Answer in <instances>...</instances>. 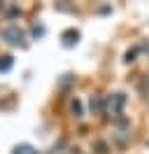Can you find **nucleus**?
Here are the masks:
<instances>
[{
  "mask_svg": "<svg viewBox=\"0 0 149 154\" xmlns=\"http://www.w3.org/2000/svg\"><path fill=\"white\" fill-rule=\"evenodd\" d=\"M2 38L7 40L9 45H21L23 42V30L19 28V26H9V28H5Z\"/></svg>",
  "mask_w": 149,
  "mask_h": 154,
  "instance_id": "1",
  "label": "nucleus"
},
{
  "mask_svg": "<svg viewBox=\"0 0 149 154\" xmlns=\"http://www.w3.org/2000/svg\"><path fill=\"white\" fill-rule=\"evenodd\" d=\"M123 103H126V96H123V94H112L110 100H107V110H110V112H121Z\"/></svg>",
  "mask_w": 149,
  "mask_h": 154,
  "instance_id": "2",
  "label": "nucleus"
},
{
  "mask_svg": "<svg viewBox=\"0 0 149 154\" xmlns=\"http://www.w3.org/2000/svg\"><path fill=\"white\" fill-rule=\"evenodd\" d=\"M61 40H63V47H72V45H77V40H79V33L77 30H65L63 35H61Z\"/></svg>",
  "mask_w": 149,
  "mask_h": 154,
  "instance_id": "3",
  "label": "nucleus"
},
{
  "mask_svg": "<svg viewBox=\"0 0 149 154\" xmlns=\"http://www.w3.org/2000/svg\"><path fill=\"white\" fill-rule=\"evenodd\" d=\"M12 66H14V58L9 56V54L0 56V72H9V70H12Z\"/></svg>",
  "mask_w": 149,
  "mask_h": 154,
  "instance_id": "4",
  "label": "nucleus"
},
{
  "mask_svg": "<svg viewBox=\"0 0 149 154\" xmlns=\"http://www.w3.org/2000/svg\"><path fill=\"white\" fill-rule=\"evenodd\" d=\"M12 154H37V152H35V147H33V145H17Z\"/></svg>",
  "mask_w": 149,
  "mask_h": 154,
  "instance_id": "5",
  "label": "nucleus"
},
{
  "mask_svg": "<svg viewBox=\"0 0 149 154\" xmlns=\"http://www.w3.org/2000/svg\"><path fill=\"white\" fill-rule=\"evenodd\" d=\"M70 110H72L77 117H82V103L79 100H72V105H70Z\"/></svg>",
  "mask_w": 149,
  "mask_h": 154,
  "instance_id": "6",
  "label": "nucleus"
},
{
  "mask_svg": "<svg viewBox=\"0 0 149 154\" xmlns=\"http://www.w3.org/2000/svg\"><path fill=\"white\" fill-rule=\"evenodd\" d=\"M42 33H44V28H37V26L33 28V35H35V38H37V35H42Z\"/></svg>",
  "mask_w": 149,
  "mask_h": 154,
  "instance_id": "7",
  "label": "nucleus"
}]
</instances>
